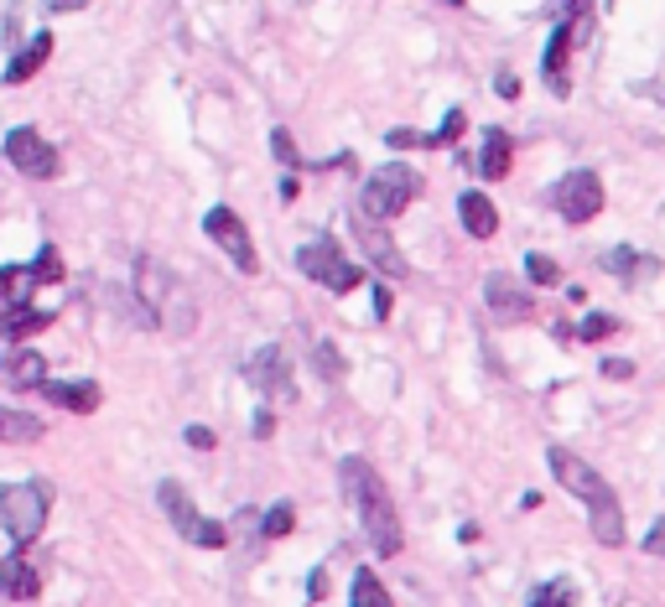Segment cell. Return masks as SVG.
Segmentation results:
<instances>
[{
    "instance_id": "obj_36",
    "label": "cell",
    "mask_w": 665,
    "mask_h": 607,
    "mask_svg": "<svg viewBox=\"0 0 665 607\" xmlns=\"http://www.w3.org/2000/svg\"><path fill=\"white\" fill-rule=\"evenodd\" d=\"M603 374H608V379H629V374H635V364H629V358H608V364H603Z\"/></svg>"
},
{
    "instance_id": "obj_11",
    "label": "cell",
    "mask_w": 665,
    "mask_h": 607,
    "mask_svg": "<svg viewBox=\"0 0 665 607\" xmlns=\"http://www.w3.org/2000/svg\"><path fill=\"white\" fill-rule=\"evenodd\" d=\"M244 379L261 390V395H271V400H286L297 384H291V358H286L281 349H261L250 364H244Z\"/></svg>"
},
{
    "instance_id": "obj_32",
    "label": "cell",
    "mask_w": 665,
    "mask_h": 607,
    "mask_svg": "<svg viewBox=\"0 0 665 607\" xmlns=\"http://www.w3.org/2000/svg\"><path fill=\"white\" fill-rule=\"evenodd\" d=\"M463 130H468V115H463V110H448V119H442V130L431 136V146H452Z\"/></svg>"
},
{
    "instance_id": "obj_16",
    "label": "cell",
    "mask_w": 665,
    "mask_h": 607,
    "mask_svg": "<svg viewBox=\"0 0 665 607\" xmlns=\"http://www.w3.org/2000/svg\"><path fill=\"white\" fill-rule=\"evenodd\" d=\"M42 395L52 400V405H63V410H73V416H89V410H99V384H89V379H73V384H48L42 379Z\"/></svg>"
},
{
    "instance_id": "obj_10",
    "label": "cell",
    "mask_w": 665,
    "mask_h": 607,
    "mask_svg": "<svg viewBox=\"0 0 665 607\" xmlns=\"http://www.w3.org/2000/svg\"><path fill=\"white\" fill-rule=\"evenodd\" d=\"M203 233L214 239L224 255L235 260L244 276H255V270H261V260H255V244H250V229L239 224L235 208H209V218H203Z\"/></svg>"
},
{
    "instance_id": "obj_19",
    "label": "cell",
    "mask_w": 665,
    "mask_h": 607,
    "mask_svg": "<svg viewBox=\"0 0 665 607\" xmlns=\"http://www.w3.org/2000/svg\"><path fill=\"white\" fill-rule=\"evenodd\" d=\"M572 37H577V22H562L551 31V47H547V84L556 93H567V58H572Z\"/></svg>"
},
{
    "instance_id": "obj_18",
    "label": "cell",
    "mask_w": 665,
    "mask_h": 607,
    "mask_svg": "<svg viewBox=\"0 0 665 607\" xmlns=\"http://www.w3.org/2000/svg\"><path fill=\"white\" fill-rule=\"evenodd\" d=\"M457 213H463V229L474 233V239H494L499 233V213L489 203V192H463L457 198Z\"/></svg>"
},
{
    "instance_id": "obj_31",
    "label": "cell",
    "mask_w": 665,
    "mask_h": 607,
    "mask_svg": "<svg viewBox=\"0 0 665 607\" xmlns=\"http://www.w3.org/2000/svg\"><path fill=\"white\" fill-rule=\"evenodd\" d=\"M22 286H26V265H0V306L11 302Z\"/></svg>"
},
{
    "instance_id": "obj_17",
    "label": "cell",
    "mask_w": 665,
    "mask_h": 607,
    "mask_svg": "<svg viewBox=\"0 0 665 607\" xmlns=\"http://www.w3.org/2000/svg\"><path fill=\"white\" fill-rule=\"evenodd\" d=\"M0 592L16 597V603H32V597L42 592V577H37L22 556H0Z\"/></svg>"
},
{
    "instance_id": "obj_24",
    "label": "cell",
    "mask_w": 665,
    "mask_h": 607,
    "mask_svg": "<svg viewBox=\"0 0 665 607\" xmlns=\"http://www.w3.org/2000/svg\"><path fill=\"white\" fill-rule=\"evenodd\" d=\"M354 607H390V592L380 586L375 571H359L354 577Z\"/></svg>"
},
{
    "instance_id": "obj_42",
    "label": "cell",
    "mask_w": 665,
    "mask_h": 607,
    "mask_svg": "<svg viewBox=\"0 0 665 607\" xmlns=\"http://www.w3.org/2000/svg\"><path fill=\"white\" fill-rule=\"evenodd\" d=\"M0 37H5V5H0Z\"/></svg>"
},
{
    "instance_id": "obj_20",
    "label": "cell",
    "mask_w": 665,
    "mask_h": 607,
    "mask_svg": "<svg viewBox=\"0 0 665 607\" xmlns=\"http://www.w3.org/2000/svg\"><path fill=\"white\" fill-rule=\"evenodd\" d=\"M48 58H52V37H48V31H37V37H32V42H26L22 52L11 58V68H5V84H26V78L42 68Z\"/></svg>"
},
{
    "instance_id": "obj_9",
    "label": "cell",
    "mask_w": 665,
    "mask_h": 607,
    "mask_svg": "<svg viewBox=\"0 0 665 607\" xmlns=\"http://www.w3.org/2000/svg\"><path fill=\"white\" fill-rule=\"evenodd\" d=\"M297 265H302V276H312L317 286H328V291H354L359 280H364V270L338 255V244H332V239H317V244H308V250L297 255Z\"/></svg>"
},
{
    "instance_id": "obj_35",
    "label": "cell",
    "mask_w": 665,
    "mask_h": 607,
    "mask_svg": "<svg viewBox=\"0 0 665 607\" xmlns=\"http://www.w3.org/2000/svg\"><path fill=\"white\" fill-rule=\"evenodd\" d=\"M644 551H650V556H665V519L650 530V535H644Z\"/></svg>"
},
{
    "instance_id": "obj_25",
    "label": "cell",
    "mask_w": 665,
    "mask_h": 607,
    "mask_svg": "<svg viewBox=\"0 0 665 607\" xmlns=\"http://www.w3.org/2000/svg\"><path fill=\"white\" fill-rule=\"evenodd\" d=\"M530 607H577V586L562 577V582H547L536 597H530Z\"/></svg>"
},
{
    "instance_id": "obj_37",
    "label": "cell",
    "mask_w": 665,
    "mask_h": 607,
    "mask_svg": "<svg viewBox=\"0 0 665 607\" xmlns=\"http://www.w3.org/2000/svg\"><path fill=\"white\" fill-rule=\"evenodd\" d=\"M494 89L504 93V99H515V93H520V78H515V73H499V78H494Z\"/></svg>"
},
{
    "instance_id": "obj_22",
    "label": "cell",
    "mask_w": 665,
    "mask_h": 607,
    "mask_svg": "<svg viewBox=\"0 0 665 607\" xmlns=\"http://www.w3.org/2000/svg\"><path fill=\"white\" fill-rule=\"evenodd\" d=\"M510 162H515V151H510V136L504 130H489L484 136V156H478V172L499 182V177H510Z\"/></svg>"
},
{
    "instance_id": "obj_43",
    "label": "cell",
    "mask_w": 665,
    "mask_h": 607,
    "mask_svg": "<svg viewBox=\"0 0 665 607\" xmlns=\"http://www.w3.org/2000/svg\"><path fill=\"white\" fill-rule=\"evenodd\" d=\"M448 5H463V0H448Z\"/></svg>"
},
{
    "instance_id": "obj_33",
    "label": "cell",
    "mask_w": 665,
    "mask_h": 607,
    "mask_svg": "<svg viewBox=\"0 0 665 607\" xmlns=\"http://www.w3.org/2000/svg\"><path fill=\"white\" fill-rule=\"evenodd\" d=\"M271 151H276V162L297 166V140H291V130H271Z\"/></svg>"
},
{
    "instance_id": "obj_14",
    "label": "cell",
    "mask_w": 665,
    "mask_h": 607,
    "mask_svg": "<svg viewBox=\"0 0 665 607\" xmlns=\"http://www.w3.org/2000/svg\"><path fill=\"white\" fill-rule=\"evenodd\" d=\"M42 327H52V312H42V306H32V302L0 306V338H11V343H22V338L42 332Z\"/></svg>"
},
{
    "instance_id": "obj_12",
    "label": "cell",
    "mask_w": 665,
    "mask_h": 607,
    "mask_svg": "<svg viewBox=\"0 0 665 607\" xmlns=\"http://www.w3.org/2000/svg\"><path fill=\"white\" fill-rule=\"evenodd\" d=\"M484 302L494 306V317L499 323H525V317H530V291H525L520 280L515 276H504V270H494V276L484 280Z\"/></svg>"
},
{
    "instance_id": "obj_3",
    "label": "cell",
    "mask_w": 665,
    "mask_h": 607,
    "mask_svg": "<svg viewBox=\"0 0 665 607\" xmlns=\"http://www.w3.org/2000/svg\"><path fill=\"white\" fill-rule=\"evenodd\" d=\"M136 291H141V306L151 312V323L172 327V332H192L198 306H192V296L177 286V276L166 270L162 260H151V255L136 260Z\"/></svg>"
},
{
    "instance_id": "obj_28",
    "label": "cell",
    "mask_w": 665,
    "mask_h": 607,
    "mask_svg": "<svg viewBox=\"0 0 665 607\" xmlns=\"http://www.w3.org/2000/svg\"><path fill=\"white\" fill-rule=\"evenodd\" d=\"M525 276L536 280V286H556V280H562V270H556V260H551V255H525Z\"/></svg>"
},
{
    "instance_id": "obj_26",
    "label": "cell",
    "mask_w": 665,
    "mask_h": 607,
    "mask_svg": "<svg viewBox=\"0 0 665 607\" xmlns=\"http://www.w3.org/2000/svg\"><path fill=\"white\" fill-rule=\"evenodd\" d=\"M291 524H297V509H291V504H276L271 514H261V535H265V540L291 535Z\"/></svg>"
},
{
    "instance_id": "obj_21",
    "label": "cell",
    "mask_w": 665,
    "mask_h": 607,
    "mask_svg": "<svg viewBox=\"0 0 665 607\" xmlns=\"http://www.w3.org/2000/svg\"><path fill=\"white\" fill-rule=\"evenodd\" d=\"M0 442L5 446L42 442V416H32V410H5V405H0Z\"/></svg>"
},
{
    "instance_id": "obj_15",
    "label": "cell",
    "mask_w": 665,
    "mask_h": 607,
    "mask_svg": "<svg viewBox=\"0 0 665 607\" xmlns=\"http://www.w3.org/2000/svg\"><path fill=\"white\" fill-rule=\"evenodd\" d=\"M42 374H48V358L37 349H11L0 358V379L5 384H16V390H32V384H42Z\"/></svg>"
},
{
    "instance_id": "obj_23",
    "label": "cell",
    "mask_w": 665,
    "mask_h": 607,
    "mask_svg": "<svg viewBox=\"0 0 665 607\" xmlns=\"http://www.w3.org/2000/svg\"><path fill=\"white\" fill-rule=\"evenodd\" d=\"M26 280H32V286H58V280H63V260H58V244H42V250H37V260L26 265Z\"/></svg>"
},
{
    "instance_id": "obj_1",
    "label": "cell",
    "mask_w": 665,
    "mask_h": 607,
    "mask_svg": "<svg viewBox=\"0 0 665 607\" xmlns=\"http://www.w3.org/2000/svg\"><path fill=\"white\" fill-rule=\"evenodd\" d=\"M338 478H343V493H349V504H354L359 524H364V535L375 545V556H396L405 535H401V514L390 504V489L380 483V472L364 463V457H343Z\"/></svg>"
},
{
    "instance_id": "obj_39",
    "label": "cell",
    "mask_w": 665,
    "mask_h": 607,
    "mask_svg": "<svg viewBox=\"0 0 665 607\" xmlns=\"http://www.w3.org/2000/svg\"><path fill=\"white\" fill-rule=\"evenodd\" d=\"M369 306H375V317H385V312H390V291H385V286H375V296H369Z\"/></svg>"
},
{
    "instance_id": "obj_8",
    "label": "cell",
    "mask_w": 665,
    "mask_h": 607,
    "mask_svg": "<svg viewBox=\"0 0 665 607\" xmlns=\"http://www.w3.org/2000/svg\"><path fill=\"white\" fill-rule=\"evenodd\" d=\"M5 162L16 166L22 177H32V182H52V177H58V166H63V156H58V151H52L32 125H22V130H11V136H5Z\"/></svg>"
},
{
    "instance_id": "obj_29",
    "label": "cell",
    "mask_w": 665,
    "mask_h": 607,
    "mask_svg": "<svg viewBox=\"0 0 665 607\" xmlns=\"http://www.w3.org/2000/svg\"><path fill=\"white\" fill-rule=\"evenodd\" d=\"M603 265H608V270H618V280L629 276V270H655V265H650V260H640L635 250H608V255H603Z\"/></svg>"
},
{
    "instance_id": "obj_27",
    "label": "cell",
    "mask_w": 665,
    "mask_h": 607,
    "mask_svg": "<svg viewBox=\"0 0 665 607\" xmlns=\"http://www.w3.org/2000/svg\"><path fill=\"white\" fill-rule=\"evenodd\" d=\"M608 332H618V317H608V312H593L588 323L577 327V338H582V343H603Z\"/></svg>"
},
{
    "instance_id": "obj_4",
    "label": "cell",
    "mask_w": 665,
    "mask_h": 607,
    "mask_svg": "<svg viewBox=\"0 0 665 607\" xmlns=\"http://www.w3.org/2000/svg\"><path fill=\"white\" fill-rule=\"evenodd\" d=\"M52 509V483L48 478H26V483H0V530L16 540V545H32L48 524Z\"/></svg>"
},
{
    "instance_id": "obj_34",
    "label": "cell",
    "mask_w": 665,
    "mask_h": 607,
    "mask_svg": "<svg viewBox=\"0 0 665 607\" xmlns=\"http://www.w3.org/2000/svg\"><path fill=\"white\" fill-rule=\"evenodd\" d=\"M188 446H198V452H214L218 437L209 431V426H188Z\"/></svg>"
},
{
    "instance_id": "obj_13",
    "label": "cell",
    "mask_w": 665,
    "mask_h": 607,
    "mask_svg": "<svg viewBox=\"0 0 665 607\" xmlns=\"http://www.w3.org/2000/svg\"><path fill=\"white\" fill-rule=\"evenodd\" d=\"M359 244H364V255L375 260V270H380V276H390V280H405V276H411L405 255L396 250V244H390V233H385L380 224H364V229H359Z\"/></svg>"
},
{
    "instance_id": "obj_38",
    "label": "cell",
    "mask_w": 665,
    "mask_h": 607,
    "mask_svg": "<svg viewBox=\"0 0 665 607\" xmlns=\"http://www.w3.org/2000/svg\"><path fill=\"white\" fill-rule=\"evenodd\" d=\"M84 5H89V0H48L52 16H63V11H84Z\"/></svg>"
},
{
    "instance_id": "obj_30",
    "label": "cell",
    "mask_w": 665,
    "mask_h": 607,
    "mask_svg": "<svg viewBox=\"0 0 665 607\" xmlns=\"http://www.w3.org/2000/svg\"><path fill=\"white\" fill-rule=\"evenodd\" d=\"M317 374H323V379H343V374H349L343 353L332 349V343H317Z\"/></svg>"
},
{
    "instance_id": "obj_40",
    "label": "cell",
    "mask_w": 665,
    "mask_h": 607,
    "mask_svg": "<svg viewBox=\"0 0 665 607\" xmlns=\"http://www.w3.org/2000/svg\"><path fill=\"white\" fill-rule=\"evenodd\" d=\"M255 431H261V437H271V431H276V416H271V410H261V416H255Z\"/></svg>"
},
{
    "instance_id": "obj_6",
    "label": "cell",
    "mask_w": 665,
    "mask_h": 607,
    "mask_svg": "<svg viewBox=\"0 0 665 607\" xmlns=\"http://www.w3.org/2000/svg\"><path fill=\"white\" fill-rule=\"evenodd\" d=\"M156 498H162L166 519H172V530L183 540H192V545H203V551H218V545H229V530L224 524H214V519H203V514L192 509V498L183 483H162L156 489Z\"/></svg>"
},
{
    "instance_id": "obj_2",
    "label": "cell",
    "mask_w": 665,
    "mask_h": 607,
    "mask_svg": "<svg viewBox=\"0 0 665 607\" xmlns=\"http://www.w3.org/2000/svg\"><path fill=\"white\" fill-rule=\"evenodd\" d=\"M551 472H556V483L567 493H577L588 509H593V535L603 540V545H624V514H618V493L603 483V472H598L593 463H582L577 452H567V446H551L547 452Z\"/></svg>"
},
{
    "instance_id": "obj_41",
    "label": "cell",
    "mask_w": 665,
    "mask_h": 607,
    "mask_svg": "<svg viewBox=\"0 0 665 607\" xmlns=\"http://www.w3.org/2000/svg\"><path fill=\"white\" fill-rule=\"evenodd\" d=\"M308 592H312V597H323V592H328V577H323V571H312V582H308Z\"/></svg>"
},
{
    "instance_id": "obj_5",
    "label": "cell",
    "mask_w": 665,
    "mask_h": 607,
    "mask_svg": "<svg viewBox=\"0 0 665 607\" xmlns=\"http://www.w3.org/2000/svg\"><path fill=\"white\" fill-rule=\"evenodd\" d=\"M416 192H422L416 166L390 162V166H380L369 182L359 187V208H364V218H369V224H385V218H401V213L411 208V198H416Z\"/></svg>"
},
{
    "instance_id": "obj_7",
    "label": "cell",
    "mask_w": 665,
    "mask_h": 607,
    "mask_svg": "<svg viewBox=\"0 0 665 607\" xmlns=\"http://www.w3.org/2000/svg\"><path fill=\"white\" fill-rule=\"evenodd\" d=\"M551 208L562 213L567 224H588L603 213V182L598 172H567L562 182L551 187Z\"/></svg>"
}]
</instances>
